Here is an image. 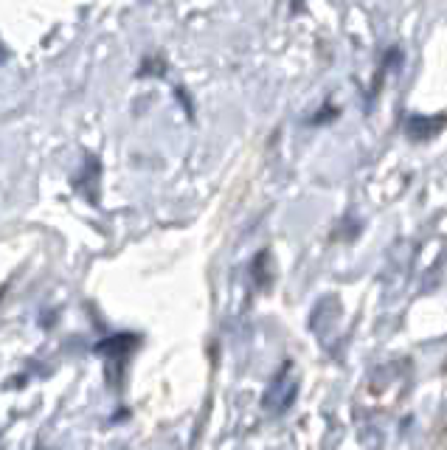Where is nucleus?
Wrapping results in <instances>:
<instances>
[{"label":"nucleus","instance_id":"f257e3e1","mask_svg":"<svg viewBox=\"0 0 447 450\" xmlns=\"http://www.w3.org/2000/svg\"><path fill=\"white\" fill-rule=\"evenodd\" d=\"M295 394H298V380L293 375V363H284L278 369V375L270 380V386L262 397V406L270 414H281L295 403Z\"/></svg>","mask_w":447,"mask_h":450},{"label":"nucleus","instance_id":"7ed1b4c3","mask_svg":"<svg viewBox=\"0 0 447 450\" xmlns=\"http://www.w3.org/2000/svg\"><path fill=\"white\" fill-rule=\"evenodd\" d=\"M270 262V250H262L256 259H253V264H250V273H253V279H256V284L264 290V287H270V270H264V264Z\"/></svg>","mask_w":447,"mask_h":450},{"label":"nucleus","instance_id":"f03ea898","mask_svg":"<svg viewBox=\"0 0 447 450\" xmlns=\"http://www.w3.org/2000/svg\"><path fill=\"white\" fill-rule=\"evenodd\" d=\"M135 335H127V332H121V335H113V338H107V341H102L96 349L102 352V355H110V358H121V355H127V352H133L135 349Z\"/></svg>","mask_w":447,"mask_h":450}]
</instances>
